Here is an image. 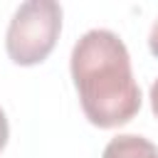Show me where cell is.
I'll return each instance as SVG.
<instances>
[{"instance_id":"1","label":"cell","mask_w":158,"mask_h":158,"mask_svg":"<svg viewBox=\"0 0 158 158\" xmlns=\"http://www.w3.org/2000/svg\"><path fill=\"white\" fill-rule=\"evenodd\" d=\"M69 69L89 123L116 128L138 114L141 89L133 79L128 49L116 32H84L72 49Z\"/></svg>"},{"instance_id":"5","label":"cell","mask_w":158,"mask_h":158,"mask_svg":"<svg viewBox=\"0 0 158 158\" xmlns=\"http://www.w3.org/2000/svg\"><path fill=\"white\" fill-rule=\"evenodd\" d=\"M7 136H10V126H7V116H5V111L0 109V151L5 148V143H7Z\"/></svg>"},{"instance_id":"2","label":"cell","mask_w":158,"mask_h":158,"mask_svg":"<svg viewBox=\"0 0 158 158\" xmlns=\"http://www.w3.org/2000/svg\"><path fill=\"white\" fill-rule=\"evenodd\" d=\"M62 32V5L54 0L22 2L5 32L7 57L20 67H35L49 57Z\"/></svg>"},{"instance_id":"4","label":"cell","mask_w":158,"mask_h":158,"mask_svg":"<svg viewBox=\"0 0 158 158\" xmlns=\"http://www.w3.org/2000/svg\"><path fill=\"white\" fill-rule=\"evenodd\" d=\"M148 49L158 59V17L153 20V27H151V35H148Z\"/></svg>"},{"instance_id":"3","label":"cell","mask_w":158,"mask_h":158,"mask_svg":"<svg viewBox=\"0 0 158 158\" xmlns=\"http://www.w3.org/2000/svg\"><path fill=\"white\" fill-rule=\"evenodd\" d=\"M101 158H158V146L136 133H121L111 138Z\"/></svg>"},{"instance_id":"6","label":"cell","mask_w":158,"mask_h":158,"mask_svg":"<svg viewBox=\"0 0 158 158\" xmlns=\"http://www.w3.org/2000/svg\"><path fill=\"white\" fill-rule=\"evenodd\" d=\"M151 109H153V114H156V118H158V79H156L153 86H151Z\"/></svg>"}]
</instances>
